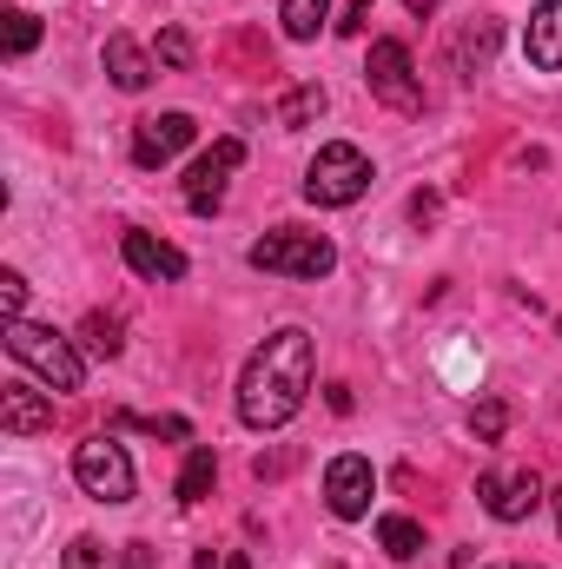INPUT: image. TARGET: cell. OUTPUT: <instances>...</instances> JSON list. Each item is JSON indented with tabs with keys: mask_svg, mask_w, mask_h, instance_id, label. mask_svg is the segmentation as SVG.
<instances>
[{
	"mask_svg": "<svg viewBox=\"0 0 562 569\" xmlns=\"http://www.w3.org/2000/svg\"><path fill=\"white\" fill-rule=\"evenodd\" d=\"M311 398V338L298 325L272 331L252 358H245V378H239V418L252 430H279L304 411Z\"/></svg>",
	"mask_w": 562,
	"mask_h": 569,
	"instance_id": "obj_1",
	"label": "cell"
},
{
	"mask_svg": "<svg viewBox=\"0 0 562 569\" xmlns=\"http://www.w3.org/2000/svg\"><path fill=\"white\" fill-rule=\"evenodd\" d=\"M7 351H13V365H27L47 391H80V385H87V358H80V345H73L67 331H53V325L7 318Z\"/></svg>",
	"mask_w": 562,
	"mask_h": 569,
	"instance_id": "obj_2",
	"label": "cell"
},
{
	"mask_svg": "<svg viewBox=\"0 0 562 569\" xmlns=\"http://www.w3.org/2000/svg\"><path fill=\"white\" fill-rule=\"evenodd\" d=\"M245 266H252V272H272V279H324V272L338 266V246H331L324 232H298V226H279V232L252 239Z\"/></svg>",
	"mask_w": 562,
	"mask_h": 569,
	"instance_id": "obj_3",
	"label": "cell"
},
{
	"mask_svg": "<svg viewBox=\"0 0 562 569\" xmlns=\"http://www.w3.org/2000/svg\"><path fill=\"white\" fill-rule=\"evenodd\" d=\"M364 192H371V159L351 140L318 146V159L304 166V199L311 206H358Z\"/></svg>",
	"mask_w": 562,
	"mask_h": 569,
	"instance_id": "obj_4",
	"label": "cell"
},
{
	"mask_svg": "<svg viewBox=\"0 0 562 569\" xmlns=\"http://www.w3.org/2000/svg\"><path fill=\"white\" fill-rule=\"evenodd\" d=\"M73 477H80V490L100 497V503H127V497H133V457H127V443H113L107 430L73 450Z\"/></svg>",
	"mask_w": 562,
	"mask_h": 569,
	"instance_id": "obj_5",
	"label": "cell"
},
{
	"mask_svg": "<svg viewBox=\"0 0 562 569\" xmlns=\"http://www.w3.org/2000/svg\"><path fill=\"white\" fill-rule=\"evenodd\" d=\"M364 80H371V93H378L384 107H398V113H418L423 107V80H418V67H411V47H404V40H371Z\"/></svg>",
	"mask_w": 562,
	"mask_h": 569,
	"instance_id": "obj_6",
	"label": "cell"
},
{
	"mask_svg": "<svg viewBox=\"0 0 562 569\" xmlns=\"http://www.w3.org/2000/svg\"><path fill=\"white\" fill-rule=\"evenodd\" d=\"M476 503H483L496 523H530V510L550 503V490H543L536 470H483V477H476Z\"/></svg>",
	"mask_w": 562,
	"mask_h": 569,
	"instance_id": "obj_7",
	"label": "cell"
},
{
	"mask_svg": "<svg viewBox=\"0 0 562 569\" xmlns=\"http://www.w3.org/2000/svg\"><path fill=\"white\" fill-rule=\"evenodd\" d=\"M239 166H245V140H212L192 159V172H185V206H192V212H219Z\"/></svg>",
	"mask_w": 562,
	"mask_h": 569,
	"instance_id": "obj_8",
	"label": "cell"
},
{
	"mask_svg": "<svg viewBox=\"0 0 562 569\" xmlns=\"http://www.w3.org/2000/svg\"><path fill=\"white\" fill-rule=\"evenodd\" d=\"M371 497H378V470H371V457L344 450V457L324 463V503H331V517L358 523V517H371Z\"/></svg>",
	"mask_w": 562,
	"mask_h": 569,
	"instance_id": "obj_9",
	"label": "cell"
},
{
	"mask_svg": "<svg viewBox=\"0 0 562 569\" xmlns=\"http://www.w3.org/2000/svg\"><path fill=\"white\" fill-rule=\"evenodd\" d=\"M192 146V113H152L133 127V166H165V159H179Z\"/></svg>",
	"mask_w": 562,
	"mask_h": 569,
	"instance_id": "obj_10",
	"label": "cell"
},
{
	"mask_svg": "<svg viewBox=\"0 0 562 569\" xmlns=\"http://www.w3.org/2000/svg\"><path fill=\"white\" fill-rule=\"evenodd\" d=\"M47 425H53V391H33L27 378L0 385V430L33 437V430H47Z\"/></svg>",
	"mask_w": 562,
	"mask_h": 569,
	"instance_id": "obj_11",
	"label": "cell"
},
{
	"mask_svg": "<svg viewBox=\"0 0 562 569\" xmlns=\"http://www.w3.org/2000/svg\"><path fill=\"white\" fill-rule=\"evenodd\" d=\"M523 53L536 73H562V0H536L523 27Z\"/></svg>",
	"mask_w": 562,
	"mask_h": 569,
	"instance_id": "obj_12",
	"label": "cell"
},
{
	"mask_svg": "<svg viewBox=\"0 0 562 569\" xmlns=\"http://www.w3.org/2000/svg\"><path fill=\"white\" fill-rule=\"evenodd\" d=\"M120 252H127V266H133L140 279H152V284L185 279V252H179V246H165V239H152V232H127V239H120Z\"/></svg>",
	"mask_w": 562,
	"mask_h": 569,
	"instance_id": "obj_13",
	"label": "cell"
},
{
	"mask_svg": "<svg viewBox=\"0 0 562 569\" xmlns=\"http://www.w3.org/2000/svg\"><path fill=\"white\" fill-rule=\"evenodd\" d=\"M107 73H113L120 93H145V80L159 73V60L145 53L133 33H113V40H107Z\"/></svg>",
	"mask_w": 562,
	"mask_h": 569,
	"instance_id": "obj_14",
	"label": "cell"
},
{
	"mask_svg": "<svg viewBox=\"0 0 562 569\" xmlns=\"http://www.w3.org/2000/svg\"><path fill=\"white\" fill-rule=\"evenodd\" d=\"M212 477H219V450L212 443H192L185 450V470H179V503H205L212 497Z\"/></svg>",
	"mask_w": 562,
	"mask_h": 569,
	"instance_id": "obj_15",
	"label": "cell"
},
{
	"mask_svg": "<svg viewBox=\"0 0 562 569\" xmlns=\"http://www.w3.org/2000/svg\"><path fill=\"white\" fill-rule=\"evenodd\" d=\"M279 20H284V40H318L331 27V0H284Z\"/></svg>",
	"mask_w": 562,
	"mask_h": 569,
	"instance_id": "obj_16",
	"label": "cell"
},
{
	"mask_svg": "<svg viewBox=\"0 0 562 569\" xmlns=\"http://www.w3.org/2000/svg\"><path fill=\"white\" fill-rule=\"evenodd\" d=\"M318 113H324V87H318V80H304V87H291V93L279 100V127H284V133H298V127H311Z\"/></svg>",
	"mask_w": 562,
	"mask_h": 569,
	"instance_id": "obj_17",
	"label": "cell"
},
{
	"mask_svg": "<svg viewBox=\"0 0 562 569\" xmlns=\"http://www.w3.org/2000/svg\"><path fill=\"white\" fill-rule=\"evenodd\" d=\"M378 543H384V557L411 563V557H423V523H411V517H378Z\"/></svg>",
	"mask_w": 562,
	"mask_h": 569,
	"instance_id": "obj_18",
	"label": "cell"
},
{
	"mask_svg": "<svg viewBox=\"0 0 562 569\" xmlns=\"http://www.w3.org/2000/svg\"><path fill=\"white\" fill-rule=\"evenodd\" d=\"M490 53H496V20H470L463 40H456V67H463V73H483Z\"/></svg>",
	"mask_w": 562,
	"mask_h": 569,
	"instance_id": "obj_19",
	"label": "cell"
},
{
	"mask_svg": "<svg viewBox=\"0 0 562 569\" xmlns=\"http://www.w3.org/2000/svg\"><path fill=\"white\" fill-rule=\"evenodd\" d=\"M80 338H87V351H93V358H120V351H127L120 318H107V311H93V318L80 325Z\"/></svg>",
	"mask_w": 562,
	"mask_h": 569,
	"instance_id": "obj_20",
	"label": "cell"
},
{
	"mask_svg": "<svg viewBox=\"0 0 562 569\" xmlns=\"http://www.w3.org/2000/svg\"><path fill=\"white\" fill-rule=\"evenodd\" d=\"M470 430H476V443H503V430H510V405H503V398H483V405L470 411Z\"/></svg>",
	"mask_w": 562,
	"mask_h": 569,
	"instance_id": "obj_21",
	"label": "cell"
},
{
	"mask_svg": "<svg viewBox=\"0 0 562 569\" xmlns=\"http://www.w3.org/2000/svg\"><path fill=\"white\" fill-rule=\"evenodd\" d=\"M33 47H40V20L13 7V13H7V53L20 60V53H33Z\"/></svg>",
	"mask_w": 562,
	"mask_h": 569,
	"instance_id": "obj_22",
	"label": "cell"
},
{
	"mask_svg": "<svg viewBox=\"0 0 562 569\" xmlns=\"http://www.w3.org/2000/svg\"><path fill=\"white\" fill-rule=\"evenodd\" d=\"M152 60H159V67H172V73H179V67H192V33H185V27H165Z\"/></svg>",
	"mask_w": 562,
	"mask_h": 569,
	"instance_id": "obj_23",
	"label": "cell"
},
{
	"mask_svg": "<svg viewBox=\"0 0 562 569\" xmlns=\"http://www.w3.org/2000/svg\"><path fill=\"white\" fill-rule=\"evenodd\" d=\"M100 557H107V550H100V537H73V543H67V557H60V569H100Z\"/></svg>",
	"mask_w": 562,
	"mask_h": 569,
	"instance_id": "obj_24",
	"label": "cell"
},
{
	"mask_svg": "<svg viewBox=\"0 0 562 569\" xmlns=\"http://www.w3.org/2000/svg\"><path fill=\"white\" fill-rule=\"evenodd\" d=\"M20 305H27V279L0 272V318H20Z\"/></svg>",
	"mask_w": 562,
	"mask_h": 569,
	"instance_id": "obj_25",
	"label": "cell"
},
{
	"mask_svg": "<svg viewBox=\"0 0 562 569\" xmlns=\"http://www.w3.org/2000/svg\"><path fill=\"white\" fill-rule=\"evenodd\" d=\"M199 569H252L245 550H199Z\"/></svg>",
	"mask_w": 562,
	"mask_h": 569,
	"instance_id": "obj_26",
	"label": "cell"
},
{
	"mask_svg": "<svg viewBox=\"0 0 562 569\" xmlns=\"http://www.w3.org/2000/svg\"><path fill=\"white\" fill-rule=\"evenodd\" d=\"M550 510H556V530H562V483L550 490Z\"/></svg>",
	"mask_w": 562,
	"mask_h": 569,
	"instance_id": "obj_27",
	"label": "cell"
},
{
	"mask_svg": "<svg viewBox=\"0 0 562 569\" xmlns=\"http://www.w3.org/2000/svg\"><path fill=\"white\" fill-rule=\"evenodd\" d=\"M404 7H411V13H430V7H436V0H404Z\"/></svg>",
	"mask_w": 562,
	"mask_h": 569,
	"instance_id": "obj_28",
	"label": "cell"
},
{
	"mask_svg": "<svg viewBox=\"0 0 562 569\" xmlns=\"http://www.w3.org/2000/svg\"><path fill=\"white\" fill-rule=\"evenodd\" d=\"M503 569H530V563H503Z\"/></svg>",
	"mask_w": 562,
	"mask_h": 569,
	"instance_id": "obj_29",
	"label": "cell"
}]
</instances>
